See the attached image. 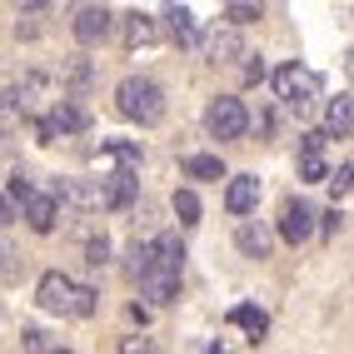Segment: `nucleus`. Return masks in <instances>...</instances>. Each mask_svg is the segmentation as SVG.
I'll use <instances>...</instances> for the list:
<instances>
[{
    "instance_id": "1",
    "label": "nucleus",
    "mask_w": 354,
    "mask_h": 354,
    "mask_svg": "<svg viewBox=\"0 0 354 354\" xmlns=\"http://www.w3.org/2000/svg\"><path fill=\"white\" fill-rule=\"evenodd\" d=\"M95 290L90 285H75L70 274H60V270H45L40 274V285H35V304L45 315H70V319H90L95 315Z\"/></svg>"
},
{
    "instance_id": "2",
    "label": "nucleus",
    "mask_w": 354,
    "mask_h": 354,
    "mask_svg": "<svg viewBox=\"0 0 354 354\" xmlns=\"http://www.w3.org/2000/svg\"><path fill=\"white\" fill-rule=\"evenodd\" d=\"M180 270H185V245H180V234H155V265H150L145 279H140L145 299L170 304V299L180 295Z\"/></svg>"
},
{
    "instance_id": "3",
    "label": "nucleus",
    "mask_w": 354,
    "mask_h": 354,
    "mask_svg": "<svg viewBox=\"0 0 354 354\" xmlns=\"http://www.w3.org/2000/svg\"><path fill=\"white\" fill-rule=\"evenodd\" d=\"M115 105H120L125 120L145 125V130L165 120V90H160L150 75H125L120 85H115Z\"/></svg>"
},
{
    "instance_id": "4",
    "label": "nucleus",
    "mask_w": 354,
    "mask_h": 354,
    "mask_svg": "<svg viewBox=\"0 0 354 354\" xmlns=\"http://www.w3.org/2000/svg\"><path fill=\"white\" fill-rule=\"evenodd\" d=\"M270 85H274V95L285 100V110H295V115H310L315 100H319V75H315V70H304L299 60L279 65Z\"/></svg>"
},
{
    "instance_id": "5",
    "label": "nucleus",
    "mask_w": 354,
    "mask_h": 354,
    "mask_svg": "<svg viewBox=\"0 0 354 354\" xmlns=\"http://www.w3.org/2000/svg\"><path fill=\"white\" fill-rule=\"evenodd\" d=\"M205 130L215 135V140H240L250 130V110L245 100H234V95H215L205 110Z\"/></svg>"
},
{
    "instance_id": "6",
    "label": "nucleus",
    "mask_w": 354,
    "mask_h": 354,
    "mask_svg": "<svg viewBox=\"0 0 354 354\" xmlns=\"http://www.w3.org/2000/svg\"><path fill=\"white\" fill-rule=\"evenodd\" d=\"M90 125V115H85V105L80 100H60L45 120H35V140L40 145H50L55 135H70V130H85Z\"/></svg>"
},
{
    "instance_id": "7",
    "label": "nucleus",
    "mask_w": 354,
    "mask_h": 354,
    "mask_svg": "<svg viewBox=\"0 0 354 354\" xmlns=\"http://www.w3.org/2000/svg\"><path fill=\"white\" fill-rule=\"evenodd\" d=\"M315 205H304V200H285V209H279V240H285V245H304V240H310V234H315Z\"/></svg>"
},
{
    "instance_id": "8",
    "label": "nucleus",
    "mask_w": 354,
    "mask_h": 354,
    "mask_svg": "<svg viewBox=\"0 0 354 354\" xmlns=\"http://www.w3.org/2000/svg\"><path fill=\"white\" fill-rule=\"evenodd\" d=\"M200 50L215 60V65H225V60H240V55H245V40H240V30H234V26H209L205 40H200ZM245 60H250V55H245Z\"/></svg>"
},
{
    "instance_id": "9",
    "label": "nucleus",
    "mask_w": 354,
    "mask_h": 354,
    "mask_svg": "<svg viewBox=\"0 0 354 354\" xmlns=\"http://www.w3.org/2000/svg\"><path fill=\"white\" fill-rule=\"evenodd\" d=\"M110 30H115L110 6H80V10H75V40H80V45H100Z\"/></svg>"
},
{
    "instance_id": "10",
    "label": "nucleus",
    "mask_w": 354,
    "mask_h": 354,
    "mask_svg": "<svg viewBox=\"0 0 354 354\" xmlns=\"http://www.w3.org/2000/svg\"><path fill=\"white\" fill-rule=\"evenodd\" d=\"M50 190H55L65 205H75V209H95V205H105V180H55Z\"/></svg>"
},
{
    "instance_id": "11",
    "label": "nucleus",
    "mask_w": 354,
    "mask_h": 354,
    "mask_svg": "<svg viewBox=\"0 0 354 354\" xmlns=\"http://www.w3.org/2000/svg\"><path fill=\"white\" fill-rule=\"evenodd\" d=\"M254 205H259V175H234L225 185V209L234 220H245V215H254Z\"/></svg>"
},
{
    "instance_id": "12",
    "label": "nucleus",
    "mask_w": 354,
    "mask_h": 354,
    "mask_svg": "<svg viewBox=\"0 0 354 354\" xmlns=\"http://www.w3.org/2000/svg\"><path fill=\"white\" fill-rule=\"evenodd\" d=\"M55 215H60V195H55V190H30V200H26V225H30L35 234H50V230H55Z\"/></svg>"
},
{
    "instance_id": "13",
    "label": "nucleus",
    "mask_w": 354,
    "mask_h": 354,
    "mask_svg": "<svg viewBox=\"0 0 354 354\" xmlns=\"http://www.w3.org/2000/svg\"><path fill=\"white\" fill-rule=\"evenodd\" d=\"M234 245H240V254H250V259H265L270 245H274V234H270L265 220H240L234 225Z\"/></svg>"
},
{
    "instance_id": "14",
    "label": "nucleus",
    "mask_w": 354,
    "mask_h": 354,
    "mask_svg": "<svg viewBox=\"0 0 354 354\" xmlns=\"http://www.w3.org/2000/svg\"><path fill=\"white\" fill-rule=\"evenodd\" d=\"M165 30H170L175 45H200L205 35L195 30V10L190 6H165Z\"/></svg>"
},
{
    "instance_id": "15",
    "label": "nucleus",
    "mask_w": 354,
    "mask_h": 354,
    "mask_svg": "<svg viewBox=\"0 0 354 354\" xmlns=\"http://www.w3.org/2000/svg\"><path fill=\"white\" fill-rule=\"evenodd\" d=\"M135 190H140L135 170H115V175H105V209H130V205H135Z\"/></svg>"
},
{
    "instance_id": "16",
    "label": "nucleus",
    "mask_w": 354,
    "mask_h": 354,
    "mask_svg": "<svg viewBox=\"0 0 354 354\" xmlns=\"http://www.w3.org/2000/svg\"><path fill=\"white\" fill-rule=\"evenodd\" d=\"M354 130V90H349V95H335V100H329L324 105V135H349Z\"/></svg>"
},
{
    "instance_id": "17",
    "label": "nucleus",
    "mask_w": 354,
    "mask_h": 354,
    "mask_svg": "<svg viewBox=\"0 0 354 354\" xmlns=\"http://www.w3.org/2000/svg\"><path fill=\"white\" fill-rule=\"evenodd\" d=\"M125 40H130V45H155V40H160L155 15H145V10H130V15H125Z\"/></svg>"
},
{
    "instance_id": "18",
    "label": "nucleus",
    "mask_w": 354,
    "mask_h": 354,
    "mask_svg": "<svg viewBox=\"0 0 354 354\" xmlns=\"http://www.w3.org/2000/svg\"><path fill=\"white\" fill-rule=\"evenodd\" d=\"M180 170L190 175V180H225V160L220 155H185Z\"/></svg>"
},
{
    "instance_id": "19",
    "label": "nucleus",
    "mask_w": 354,
    "mask_h": 354,
    "mask_svg": "<svg viewBox=\"0 0 354 354\" xmlns=\"http://www.w3.org/2000/svg\"><path fill=\"white\" fill-rule=\"evenodd\" d=\"M230 324H240V329H250V335L259 339V335H265V329H270V315L259 310V304H234V310H230Z\"/></svg>"
},
{
    "instance_id": "20",
    "label": "nucleus",
    "mask_w": 354,
    "mask_h": 354,
    "mask_svg": "<svg viewBox=\"0 0 354 354\" xmlns=\"http://www.w3.org/2000/svg\"><path fill=\"white\" fill-rule=\"evenodd\" d=\"M329 175H335V170L324 165V155H299V180L304 185H324Z\"/></svg>"
},
{
    "instance_id": "21",
    "label": "nucleus",
    "mask_w": 354,
    "mask_h": 354,
    "mask_svg": "<svg viewBox=\"0 0 354 354\" xmlns=\"http://www.w3.org/2000/svg\"><path fill=\"white\" fill-rule=\"evenodd\" d=\"M100 150H105V155H115V160L125 165V170H135V165H140V145H135V140H105Z\"/></svg>"
},
{
    "instance_id": "22",
    "label": "nucleus",
    "mask_w": 354,
    "mask_h": 354,
    "mask_svg": "<svg viewBox=\"0 0 354 354\" xmlns=\"http://www.w3.org/2000/svg\"><path fill=\"white\" fill-rule=\"evenodd\" d=\"M175 215H180V225H200V195L195 190H175Z\"/></svg>"
},
{
    "instance_id": "23",
    "label": "nucleus",
    "mask_w": 354,
    "mask_h": 354,
    "mask_svg": "<svg viewBox=\"0 0 354 354\" xmlns=\"http://www.w3.org/2000/svg\"><path fill=\"white\" fill-rule=\"evenodd\" d=\"M85 265L90 270H105L110 265V240H105V234H90V240H85Z\"/></svg>"
},
{
    "instance_id": "24",
    "label": "nucleus",
    "mask_w": 354,
    "mask_h": 354,
    "mask_svg": "<svg viewBox=\"0 0 354 354\" xmlns=\"http://www.w3.org/2000/svg\"><path fill=\"white\" fill-rule=\"evenodd\" d=\"M225 20H230L234 30H240V26H250V20H259V6H245V0H234V6H225Z\"/></svg>"
},
{
    "instance_id": "25",
    "label": "nucleus",
    "mask_w": 354,
    "mask_h": 354,
    "mask_svg": "<svg viewBox=\"0 0 354 354\" xmlns=\"http://www.w3.org/2000/svg\"><path fill=\"white\" fill-rule=\"evenodd\" d=\"M20 339H26V349H30V354H60V349L50 344V335H45V329H35V324H30Z\"/></svg>"
},
{
    "instance_id": "26",
    "label": "nucleus",
    "mask_w": 354,
    "mask_h": 354,
    "mask_svg": "<svg viewBox=\"0 0 354 354\" xmlns=\"http://www.w3.org/2000/svg\"><path fill=\"white\" fill-rule=\"evenodd\" d=\"M120 354H165V349L145 335H130V339H120Z\"/></svg>"
},
{
    "instance_id": "27",
    "label": "nucleus",
    "mask_w": 354,
    "mask_h": 354,
    "mask_svg": "<svg viewBox=\"0 0 354 354\" xmlns=\"http://www.w3.org/2000/svg\"><path fill=\"white\" fill-rule=\"evenodd\" d=\"M329 185H335V195H349L354 190V160H344L335 175H329Z\"/></svg>"
},
{
    "instance_id": "28",
    "label": "nucleus",
    "mask_w": 354,
    "mask_h": 354,
    "mask_svg": "<svg viewBox=\"0 0 354 354\" xmlns=\"http://www.w3.org/2000/svg\"><path fill=\"white\" fill-rule=\"evenodd\" d=\"M324 140H329L324 130H304L299 135V155H324Z\"/></svg>"
},
{
    "instance_id": "29",
    "label": "nucleus",
    "mask_w": 354,
    "mask_h": 354,
    "mask_svg": "<svg viewBox=\"0 0 354 354\" xmlns=\"http://www.w3.org/2000/svg\"><path fill=\"white\" fill-rule=\"evenodd\" d=\"M245 80H250V85H259V80H274V75H270V65L254 55V65H245Z\"/></svg>"
},
{
    "instance_id": "30",
    "label": "nucleus",
    "mask_w": 354,
    "mask_h": 354,
    "mask_svg": "<svg viewBox=\"0 0 354 354\" xmlns=\"http://www.w3.org/2000/svg\"><path fill=\"white\" fill-rule=\"evenodd\" d=\"M70 85H75V90H85V85H90V65H85V60L70 70Z\"/></svg>"
},
{
    "instance_id": "31",
    "label": "nucleus",
    "mask_w": 354,
    "mask_h": 354,
    "mask_svg": "<svg viewBox=\"0 0 354 354\" xmlns=\"http://www.w3.org/2000/svg\"><path fill=\"white\" fill-rule=\"evenodd\" d=\"M319 220H324V225H319V230H324V234H335V230H339V220H344V215H339V209H324V215H319Z\"/></svg>"
},
{
    "instance_id": "32",
    "label": "nucleus",
    "mask_w": 354,
    "mask_h": 354,
    "mask_svg": "<svg viewBox=\"0 0 354 354\" xmlns=\"http://www.w3.org/2000/svg\"><path fill=\"white\" fill-rule=\"evenodd\" d=\"M344 65H349V80H354V50H349V60H344Z\"/></svg>"
},
{
    "instance_id": "33",
    "label": "nucleus",
    "mask_w": 354,
    "mask_h": 354,
    "mask_svg": "<svg viewBox=\"0 0 354 354\" xmlns=\"http://www.w3.org/2000/svg\"><path fill=\"white\" fill-rule=\"evenodd\" d=\"M60 354H65V349H60Z\"/></svg>"
}]
</instances>
